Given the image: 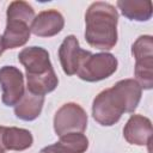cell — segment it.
I'll return each mask as SVG.
<instances>
[{"label":"cell","instance_id":"18","mask_svg":"<svg viewBox=\"0 0 153 153\" xmlns=\"http://www.w3.org/2000/svg\"><path fill=\"white\" fill-rule=\"evenodd\" d=\"M38 153H55V152H54L49 146H47V147H43Z\"/></svg>","mask_w":153,"mask_h":153},{"label":"cell","instance_id":"16","mask_svg":"<svg viewBox=\"0 0 153 153\" xmlns=\"http://www.w3.org/2000/svg\"><path fill=\"white\" fill-rule=\"evenodd\" d=\"M6 18L7 19H18L22 22H25L31 25L33 18H35V10L33 7L22 0H16L12 1L6 11Z\"/></svg>","mask_w":153,"mask_h":153},{"label":"cell","instance_id":"9","mask_svg":"<svg viewBox=\"0 0 153 153\" xmlns=\"http://www.w3.org/2000/svg\"><path fill=\"white\" fill-rule=\"evenodd\" d=\"M152 122L148 117L139 114L131 115L123 128L124 140L135 146H146L152 139Z\"/></svg>","mask_w":153,"mask_h":153},{"label":"cell","instance_id":"4","mask_svg":"<svg viewBox=\"0 0 153 153\" xmlns=\"http://www.w3.org/2000/svg\"><path fill=\"white\" fill-rule=\"evenodd\" d=\"M118 67V61L111 53H96L86 56L80 63L76 75L87 82H97L111 76Z\"/></svg>","mask_w":153,"mask_h":153},{"label":"cell","instance_id":"11","mask_svg":"<svg viewBox=\"0 0 153 153\" xmlns=\"http://www.w3.org/2000/svg\"><path fill=\"white\" fill-rule=\"evenodd\" d=\"M30 24L18 19H7L5 31L1 35L5 49H14L25 45L30 39Z\"/></svg>","mask_w":153,"mask_h":153},{"label":"cell","instance_id":"15","mask_svg":"<svg viewBox=\"0 0 153 153\" xmlns=\"http://www.w3.org/2000/svg\"><path fill=\"white\" fill-rule=\"evenodd\" d=\"M49 147L55 153H85L88 148V139L84 133H68Z\"/></svg>","mask_w":153,"mask_h":153},{"label":"cell","instance_id":"2","mask_svg":"<svg viewBox=\"0 0 153 153\" xmlns=\"http://www.w3.org/2000/svg\"><path fill=\"white\" fill-rule=\"evenodd\" d=\"M118 12L105 1L92 2L85 13V39L92 48L110 50L117 43Z\"/></svg>","mask_w":153,"mask_h":153},{"label":"cell","instance_id":"17","mask_svg":"<svg viewBox=\"0 0 153 153\" xmlns=\"http://www.w3.org/2000/svg\"><path fill=\"white\" fill-rule=\"evenodd\" d=\"M4 130H5V126H0V153H6V148H5L4 142H2Z\"/></svg>","mask_w":153,"mask_h":153},{"label":"cell","instance_id":"19","mask_svg":"<svg viewBox=\"0 0 153 153\" xmlns=\"http://www.w3.org/2000/svg\"><path fill=\"white\" fill-rule=\"evenodd\" d=\"M6 49H5V47H4V42H2V36L0 35V56L4 54V51H5Z\"/></svg>","mask_w":153,"mask_h":153},{"label":"cell","instance_id":"1","mask_svg":"<svg viewBox=\"0 0 153 153\" xmlns=\"http://www.w3.org/2000/svg\"><path fill=\"white\" fill-rule=\"evenodd\" d=\"M142 96L135 79H122L112 87L100 91L92 103V116L103 127L116 124L124 112H134Z\"/></svg>","mask_w":153,"mask_h":153},{"label":"cell","instance_id":"12","mask_svg":"<svg viewBox=\"0 0 153 153\" xmlns=\"http://www.w3.org/2000/svg\"><path fill=\"white\" fill-rule=\"evenodd\" d=\"M44 104V96H38L25 91L22 99L14 106V115L17 118L26 122L35 121L42 112Z\"/></svg>","mask_w":153,"mask_h":153},{"label":"cell","instance_id":"6","mask_svg":"<svg viewBox=\"0 0 153 153\" xmlns=\"http://www.w3.org/2000/svg\"><path fill=\"white\" fill-rule=\"evenodd\" d=\"M0 86L2 88V103L6 106H16L25 93L22 71L16 66H2L0 68Z\"/></svg>","mask_w":153,"mask_h":153},{"label":"cell","instance_id":"3","mask_svg":"<svg viewBox=\"0 0 153 153\" xmlns=\"http://www.w3.org/2000/svg\"><path fill=\"white\" fill-rule=\"evenodd\" d=\"M131 55L135 59L134 75L142 90L153 87V37L142 35L131 45Z\"/></svg>","mask_w":153,"mask_h":153},{"label":"cell","instance_id":"5","mask_svg":"<svg viewBox=\"0 0 153 153\" xmlns=\"http://www.w3.org/2000/svg\"><path fill=\"white\" fill-rule=\"evenodd\" d=\"M87 114L78 103H66L59 108L54 116V131L57 136L68 133H84L87 128Z\"/></svg>","mask_w":153,"mask_h":153},{"label":"cell","instance_id":"7","mask_svg":"<svg viewBox=\"0 0 153 153\" xmlns=\"http://www.w3.org/2000/svg\"><path fill=\"white\" fill-rule=\"evenodd\" d=\"M18 60L25 67L26 78L42 76L54 71L49 53L42 47L32 45L24 48L18 54Z\"/></svg>","mask_w":153,"mask_h":153},{"label":"cell","instance_id":"10","mask_svg":"<svg viewBox=\"0 0 153 153\" xmlns=\"http://www.w3.org/2000/svg\"><path fill=\"white\" fill-rule=\"evenodd\" d=\"M63 26L65 18L57 10H45L35 16L30 29L35 36L49 38L60 33Z\"/></svg>","mask_w":153,"mask_h":153},{"label":"cell","instance_id":"8","mask_svg":"<svg viewBox=\"0 0 153 153\" xmlns=\"http://www.w3.org/2000/svg\"><path fill=\"white\" fill-rule=\"evenodd\" d=\"M90 54L91 51L85 50L80 47L79 41L74 35H68L67 37H65L59 48V59L65 74H76L80 63Z\"/></svg>","mask_w":153,"mask_h":153},{"label":"cell","instance_id":"13","mask_svg":"<svg viewBox=\"0 0 153 153\" xmlns=\"http://www.w3.org/2000/svg\"><path fill=\"white\" fill-rule=\"evenodd\" d=\"M116 5L122 16L129 20L147 22L153 14L151 0H118Z\"/></svg>","mask_w":153,"mask_h":153},{"label":"cell","instance_id":"14","mask_svg":"<svg viewBox=\"0 0 153 153\" xmlns=\"http://www.w3.org/2000/svg\"><path fill=\"white\" fill-rule=\"evenodd\" d=\"M2 142L6 151L22 152L32 146L33 136L27 129L18 127H5Z\"/></svg>","mask_w":153,"mask_h":153}]
</instances>
